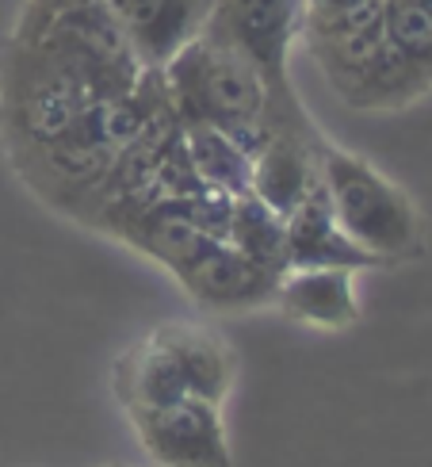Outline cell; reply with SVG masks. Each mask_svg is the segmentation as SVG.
Segmentation results:
<instances>
[{"mask_svg":"<svg viewBox=\"0 0 432 467\" xmlns=\"http://www.w3.org/2000/svg\"><path fill=\"white\" fill-rule=\"evenodd\" d=\"M294 8L299 0H214L207 16V31L238 47L252 66L264 73V81L276 100H291L283 81L287 38L294 27Z\"/></svg>","mask_w":432,"mask_h":467,"instance_id":"obj_6","label":"cell"},{"mask_svg":"<svg viewBox=\"0 0 432 467\" xmlns=\"http://www.w3.org/2000/svg\"><path fill=\"white\" fill-rule=\"evenodd\" d=\"M104 467H130V463H104Z\"/></svg>","mask_w":432,"mask_h":467,"instance_id":"obj_15","label":"cell"},{"mask_svg":"<svg viewBox=\"0 0 432 467\" xmlns=\"http://www.w3.org/2000/svg\"><path fill=\"white\" fill-rule=\"evenodd\" d=\"M172 276L184 284V291L200 306L226 310V315H233V310L272 306L276 284H280L276 272L249 261L245 253L226 238H207L180 268H172Z\"/></svg>","mask_w":432,"mask_h":467,"instance_id":"obj_5","label":"cell"},{"mask_svg":"<svg viewBox=\"0 0 432 467\" xmlns=\"http://www.w3.org/2000/svg\"><path fill=\"white\" fill-rule=\"evenodd\" d=\"M123 19L142 66H165L188 38L203 31L214 0H108Z\"/></svg>","mask_w":432,"mask_h":467,"instance_id":"obj_9","label":"cell"},{"mask_svg":"<svg viewBox=\"0 0 432 467\" xmlns=\"http://www.w3.org/2000/svg\"><path fill=\"white\" fill-rule=\"evenodd\" d=\"M35 5H38V12H43V19H38V24H35V31H38V27H43V24H46V19H50L54 12L73 8V5H88V0H35Z\"/></svg>","mask_w":432,"mask_h":467,"instance_id":"obj_14","label":"cell"},{"mask_svg":"<svg viewBox=\"0 0 432 467\" xmlns=\"http://www.w3.org/2000/svg\"><path fill=\"white\" fill-rule=\"evenodd\" d=\"M238 383L233 345L200 322H161L142 334L111 368L115 402L127 410L165 406L176 399H230Z\"/></svg>","mask_w":432,"mask_h":467,"instance_id":"obj_2","label":"cell"},{"mask_svg":"<svg viewBox=\"0 0 432 467\" xmlns=\"http://www.w3.org/2000/svg\"><path fill=\"white\" fill-rule=\"evenodd\" d=\"M127 421L153 467H233L222 402L176 399L127 410Z\"/></svg>","mask_w":432,"mask_h":467,"instance_id":"obj_4","label":"cell"},{"mask_svg":"<svg viewBox=\"0 0 432 467\" xmlns=\"http://www.w3.org/2000/svg\"><path fill=\"white\" fill-rule=\"evenodd\" d=\"M191 169L203 188L222 196H249L252 192V153L214 127H180Z\"/></svg>","mask_w":432,"mask_h":467,"instance_id":"obj_12","label":"cell"},{"mask_svg":"<svg viewBox=\"0 0 432 467\" xmlns=\"http://www.w3.org/2000/svg\"><path fill=\"white\" fill-rule=\"evenodd\" d=\"M283 249H287V268H375L371 257L348 242L337 215L329 207L325 188L318 184L310 196L283 219Z\"/></svg>","mask_w":432,"mask_h":467,"instance_id":"obj_10","label":"cell"},{"mask_svg":"<svg viewBox=\"0 0 432 467\" xmlns=\"http://www.w3.org/2000/svg\"><path fill=\"white\" fill-rule=\"evenodd\" d=\"M165 92L180 127H214L249 153H257L276 130V96L264 73L207 27L165 62Z\"/></svg>","mask_w":432,"mask_h":467,"instance_id":"obj_1","label":"cell"},{"mask_svg":"<svg viewBox=\"0 0 432 467\" xmlns=\"http://www.w3.org/2000/svg\"><path fill=\"white\" fill-rule=\"evenodd\" d=\"M318 172L341 230L375 268L425 253V219L417 203L371 161L318 142Z\"/></svg>","mask_w":432,"mask_h":467,"instance_id":"obj_3","label":"cell"},{"mask_svg":"<svg viewBox=\"0 0 432 467\" xmlns=\"http://www.w3.org/2000/svg\"><path fill=\"white\" fill-rule=\"evenodd\" d=\"M226 242H233L249 261H257L261 268L276 272V276H283V272H287L283 219L268 203H261L252 192H249V196H233Z\"/></svg>","mask_w":432,"mask_h":467,"instance_id":"obj_13","label":"cell"},{"mask_svg":"<svg viewBox=\"0 0 432 467\" xmlns=\"http://www.w3.org/2000/svg\"><path fill=\"white\" fill-rule=\"evenodd\" d=\"M318 184V146H314V134H306V123L276 127L252 153V196L268 203L280 219H287Z\"/></svg>","mask_w":432,"mask_h":467,"instance_id":"obj_8","label":"cell"},{"mask_svg":"<svg viewBox=\"0 0 432 467\" xmlns=\"http://www.w3.org/2000/svg\"><path fill=\"white\" fill-rule=\"evenodd\" d=\"M360 268H287L276 284L272 306L294 326L322 329V334H345L360 322L356 296Z\"/></svg>","mask_w":432,"mask_h":467,"instance_id":"obj_7","label":"cell"},{"mask_svg":"<svg viewBox=\"0 0 432 467\" xmlns=\"http://www.w3.org/2000/svg\"><path fill=\"white\" fill-rule=\"evenodd\" d=\"M383 50L421 100L432 92V0H386Z\"/></svg>","mask_w":432,"mask_h":467,"instance_id":"obj_11","label":"cell"}]
</instances>
